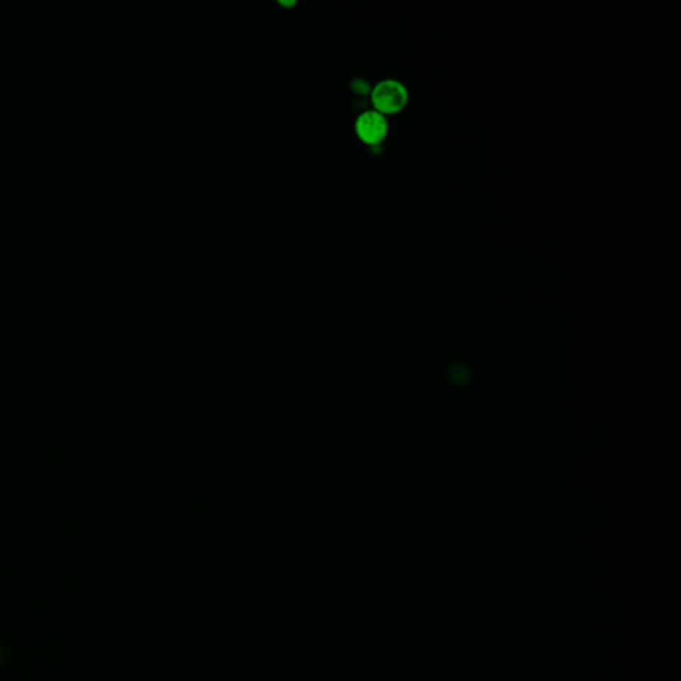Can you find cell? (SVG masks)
<instances>
[{
  "mask_svg": "<svg viewBox=\"0 0 681 681\" xmlns=\"http://www.w3.org/2000/svg\"><path fill=\"white\" fill-rule=\"evenodd\" d=\"M447 377L455 385H466L470 381V370L462 364H453L447 370Z\"/></svg>",
  "mask_w": 681,
  "mask_h": 681,
  "instance_id": "3957f363",
  "label": "cell"
},
{
  "mask_svg": "<svg viewBox=\"0 0 681 681\" xmlns=\"http://www.w3.org/2000/svg\"><path fill=\"white\" fill-rule=\"evenodd\" d=\"M370 98L374 109L383 115H393L406 107L409 89L398 79L386 77L371 88Z\"/></svg>",
  "mask_w": 681,
  "mask_h": 681,
  "instance_id": "6da1fadb",
  "label": "cell"
},
{
  "mask_svg": "<svg viewBox=\"0 0 681 681\" xmlns=\"http://www.w3.org/2000/svg\"><path fill=\"white\" fill-rule=\"evenodd\" d=\"M354 130L358 137L368 145H378L389 133V120L386 115L374 108H368L358 113L354 121Z\"/></svg>",
  "mask_w": 681,
  "mask_h": 681,
  "instance_id": "7a4b0ae2",
  "label": "cell"
}]
</instances>
